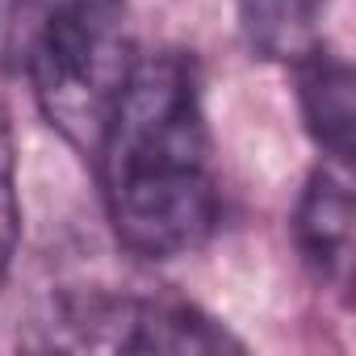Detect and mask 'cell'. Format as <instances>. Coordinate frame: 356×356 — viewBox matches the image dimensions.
Wrapping results in <instances>:
<instances>
[{
  "label": "cell",
  "mask_w": 356,
  "mask_h": 356,
  "mask_svg": "<svg viewBox=\"0 0 356 356\" xmlns=\"http://www.w3.org/2000/svg\"><path fill=\"white\" fill-rule=\"evenodd\" d=\"M92 159L113 239L130 256H189L218 231L222 193L189 55H138Z\"/></svg>",
  "instance_id": "cell-1"
},
{
  "label": "cell",
  "mask_w": 356,
  "mask_h": 356,
  "mask_svg": "<svg viewBox=\"0 0 356 356\" xmlns=\"http://www.w3.org/2000/svg\"><path fill=\"white\" fill-rule=\"evenodd\" d=\"M0 42L42 118L92 155L138 63L126 0H0Z\"/></svg>",
  "instance_id": "cell-2"
},
{
  "label": "cell",
  "mask_w": 356,
  "mask_h": 356,
  "mask_svg": "<svg viewBox=\"0 0 356 356\" xmlns=\"http://www.w3.org/2000/svg\"><path fill=\"white\" fill-rule=\"evenodd\" d=\"M42 348L67 352H235V339L218 318L181 298H147L126 289H72L59 293L47 323Z\"/></svg>",
  "instance_id": "cell-3"
},
{
  "label": "cell",
  "mask_w": 356,
  "mask_h": 356,
  "mask_svg": "<svg viewBox=\"0 0 356 356\" xmlns=\"http://www.w3.org/2000/svg\"><path fill=\"white\" fill-rule=\"evenodd\" d=\"M293 243L306 268L331 285L348 289L352 277V176L348 163L323 159L302 185L293 210Z\"/></svg>",
  "instance_id": "cell-4"
},
{
  "label": "cell",
  "mask_w": 356,
  "mask_h": 356,
  "mask_svg": "<svg viewBox=\"0 0 356 356\" xmlns=\"http://www.w3.org/2000/svg\"><path fill=\"white\" fill-rule=\"evenodd\" d=\"M298 67V109H302V122L310 130V138L318 143V151L327 159H339L348 163L352 155V130H356V80H352V67L331 55V51H314L306 55Z\"/></svg>",
  "instance_id": "cell-5"
},
{
  "label": "cell",
  "mask_w": 356,
  "mask_h": 356,
  "mask_svg": "<svg viewBox=\"0 0 356 356\" xmlns=\"http://www.w3.org/2000/svg\"><path fill=\"white\" fill-rule=\"evenodd\" d=\"M327 0H239V30L252 55L302 63L323 47Z\"/></svg>",
  "instance_id": "cell-6"
},
{
  "label": "cell",
  "mask_w": 356,
  "mask_h": 356,
  "mask_svg": "<svg viewBox=\"0 0 356 356\" xmlns=\"http://www.w3.org/2000/svg\"><path fill=\"white\" fill-rule=\"evenodd\" d=\"M22 239V193H17V151H13V126L0 109V281H5Z\"/></svg>",
  "instance_id": "cell-7"
}]
</instances>
